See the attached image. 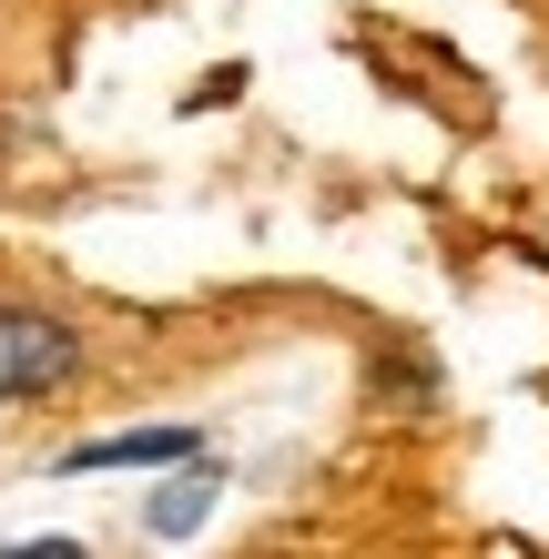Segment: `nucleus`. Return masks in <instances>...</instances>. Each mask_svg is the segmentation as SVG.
Returning a JSON list of instances; mask_svg holds the SVG:
<instances>
[{"label":"nucleus","mask_w":549,"mask_h":559,"mask_svg":"<svg viewBox=\"0 0 549 559\" xmlns=\"http://www.w3.org/2000/svg\"><path fill=\"white\" fill-rule=\"evenodd\" d=\"M214 468H193V457H183V478L164 488V499H153V530H164V539H183V530H204V509H214Z\"/></svg>","instance_id":"7ed1b4c3"},{"label":"nucleus","mask_w":549,"mask_h":559,"mask_svg":"<svg viewBox=\"0 0 549 559\" xmlns=\"http://www.w3.org/2000/svg\"><path fill=\"white\" fill-rule=\"evenodd\" d=\"M82 367V336L41 306H0V397H51V386H72Z\"/></svg>","instance_id":"f257e3e1"},{"label":"nucleus","mask_w":549,"mask_h":559,"mask_svg":"<svg viewBox=\"0 0 549 559\" xmlns=\"http://www.w3.org/2000/svg\"><path fill=\"white\" fill-rule=\"evenodd\" d=\"M193 427H122V438H82L61 468H183Z\"/></svg>","instance_id":"f03ea898"}]
</instances>
